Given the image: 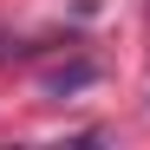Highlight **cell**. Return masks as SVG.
Segmentation results:
<instances>
[{
	"mask_svg": "<svg viewBox=\"0 0 150 150\" xmlns=\"http://www.w3.org/2000/svg\"><path fill=\"white\" fill-rule=\"evenodd\" d=\"M91 79V65H65V72H52V79H46V91H79Z\"/></svg>",
	"mask_w": 150,
	"mask_h": 150,
	"instance_id": "obj_1",
	"label": "cell"
}]
</instances>
